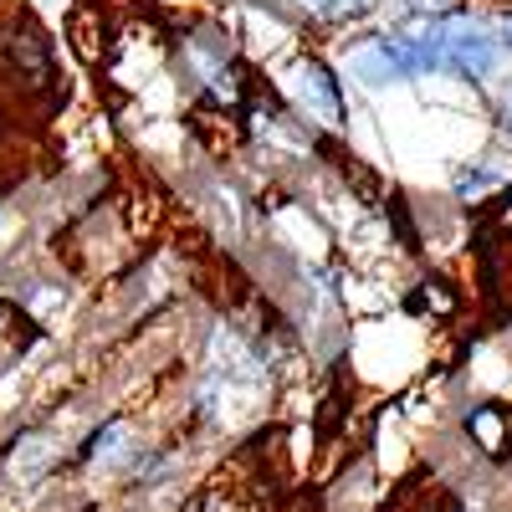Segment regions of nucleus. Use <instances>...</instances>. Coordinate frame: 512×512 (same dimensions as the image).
<instances>
[{
  "instance_id": "obj_6",
  "label": "nucleus",
  "mask_w": 512,
  "mask_h": 512,
  "mask_svg": "<svg viewBox=\"0 0 512 512\" xmlns=\"http://www.w3.org/2000/svg\"><path fill=\"white\" fill-rule=\"evenodd\" d=\"M297 31H328V36H354L369 31L379 16V0H277Z\"/></svg>"
},
{
  "instance_id": "obj_7",
  "label": "nucleus",
  "mask_w": 512,
  "mask_h": 512,
  "mask_svg": "<svg viewBox=\"0 0 512 512\" xmlns=\"http://www.w3.org/2000/svg\"><path fill=\"white\" fill-rule=\"evenodd\" d=\"M461 436L472 441V451L482 461H507L512 456V405L507 400L461 405Z\"/></svg>"
},
{
  "instance_id": "obj_15",
  "label": "nucleus",
  "mask_w": 512,
  "mask_h": 512,
  "mask_svg": "<svg viewBox=\"0 0 512 512\" xmlns=\"http://www.w3.org/2000/svg\"><path fill=\"white\" fill-rule=\"evenodd\" d=\"M0 231H6V200H0Z\"/></svg>"
},
{
  "instance_id": "obj_13",
  "label": "nucleus",
  "mask_w": 512,
  "mask_h": 512,
  "mask_svg": "<svg viewBox=\"0 0 512 512\" xmlns=\"http://www.w3.org/2000/svg\"><path fill=\"white\" fill-rule=\"evenodd\" d=\"M492 21H497V36H502V52L512 57V6H492Z\"/></svg>"
},
{
  "instance_id": "obj_5",
  "label": "nucleus",
  "mask_w": 512,
  "mask_h": 512,
  "mask_svg": "<svg viewBox=\"0 0 512 512\" xmlns=\"http://www.w3.org/2000/svg\"><path fill=\"white\" fill-rule=\"evenodd\" d=\"M333 67L344 72V82H354L364 93L410 88L415 82L395 26H369V31H354V36H338V62Z\"/></svg>"
},
{
  "instance_id": "obj_10",
  "label": "nucleus",
  "mask_w": 512,
  "mask_h": 512,
  "mask_svg": "<svg viewBox=\"0 0 512 512\" xmlns=\"http://www.w3.org/2000/svg\"><path fill=\"white\" fill-rule=\"evenodd\" d=\"M185 512H262V502L251 497V487L221 477V482H205V487L185 502Z\"/></svg>"
},
{
  "instance_id": "obj_9",
  "label": "nucleus",
  "mask_w": 512,
  "mask_h": 512,
  "mask_svg": "<svg viewBox=\"0 0 512 512\" xmlns=\"http://www.w3.org/2000/svg\"><path fill=\"white\" fill-rule=\"evenodd\" d=\"M507 169H497V159H466L456 175H451V200L456 205H482L487 195H502L507 190Z\"/></svg>"
},
{
  "instance_id": "obj_14",
  "label": "nucleus",
  "mask_w": 512,
  "mask_h": 512,
  "mask_svg": "<svg viewBox=\"0 0 512 512\" xmlns=\"http://www.w3.org/2000/svg\"><path fill=\"white\" fill-rule=\"evenodd\" d=\"M507 282H512V231H507Z\"/></svg>"
},
{
  "instance_id": "obj_8",
  "label": "nucleus",
  "mask_w": 512,
  "mask_h": 512,
  "mask_svg": "<svg viewBox=\"0 0 512 512\" xmlns=\"http://www.w3.org/2000/svg\"><path fill=\"white\" fill-rule=\"evenodd\" d=\"M36 344H41V323H36V318H26V308H21V303L0 297V374L16 369Z\"/></svg>"
},
{
  "instance_id": "obj_4",
  "label": "nucleus",
  "mask_w": 512,
  "mask_h": 512,
  "mask_svg": "<svg viewBox=\"0 0 512 512\" xmlns=\"http://www.w3.org/2000/svg\"><path fill=\"white\" fill-rule=\"evenodd\" d=\"M149 436H144V425L134 415H103L88 436L77 441L72 451V466L82 477H93V482H128L134 487L139 472H144V461H149Z\"/></svg>"
},
{
  "instance_id": "obj_3",
  "label": "nucleus",
  "mask_w": 512,
  "mask_h": 512,
  "mask_svg": "<svg viewBox=\"0 0 512 512\" xmlns=\"http://www.w3.org/2000/svg\"><path fill=\"white\" fill-rule=\"evenodd\" d=\"M267 77H272V98L297 118V128H308L313 139L349 134V82L328 52L297 41L272 62Z\"/></svg>"
},
{
  "instance_id": "obj_12",
  "label": "nucleus",
  "mask_w": 512,
  "mask_h": 512,
  "mask_svg": "<svg viewBox=\"0 0 512 512\" xmlns=\"http://www.w3.org/2000/svg\"><path fill=\"white\" fill-rule=\"evenodd\" d=\"M405 16H446V11H461L472 6V0H400Z\"/></svg>"
},
{
  "instance_id": "obj_11",
  "label": "nucleus",
  "mask_w": 512,
  "mask_h": 512,
  "mask_svg": "<svg viewBox=\"0 0 512 512\" xmlns=\"http://www.w3.org/2000/svg\"><path fill=\"white\" fill-rule=\"evenodd\" d=\"M492 123H497V139L512 149V77L497 88V103H492Z\"/></svg>"
},
{
  "instance_id": "obj_2",
  "label": "nucleus",
  "mask_w": 512,
  "mask_h": 512,
  "mask_svg": "<svg viewBox=\"0 0 512 512\" xmlns=\"http://www.w3.org/2000/svg\"><path fill=\"white\" fill-rule=\"evenodd\" d=\"M169 52L180 62V77L190 82V93L200 108L216 113H241L251 88V67L241 57V36L221 21V16H190L175 26Z\"/></svg>"
},
{
  "instance_id": "obj_1",
  "label": "nucleus",
  "mask_w": 512,
  "mask_h": 512,
  "mask_svg": "<svg viewBox=\"0 0 512 512\" xmlns=\"http://www.w3.org/2000/svg\"><path fill=\"white\" fill-rule=\"evenodd\" d=\"M415 82H466V88H487L502 77L507 52L487 6H461L446 16H405L390 21Z\"/></svg>"
}]
</instances>
